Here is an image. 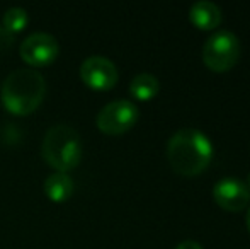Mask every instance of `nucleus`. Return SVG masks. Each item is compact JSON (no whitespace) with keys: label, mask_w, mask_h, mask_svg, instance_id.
<instances>
[{"label":"nucleus","mask_w":250,"mask_h":249,"mask_svg":"<svg viewBox=\"0 0 250 249\" xmlns=\"http://www.w3.org/2000/svg\"><path fill=\"white\" fill-rule=\"evenodd\" d=\"M44 193L50 196L55 202H63L66 200L73 191V181L72 178L66 173H62V171H55L50 176L44 180L43 183Z\"/></svg>","instance_id":"9d476101"},{"label":"nucleus","mask_w":250,"mask_h":249,"mask_svg":"<svg viewBox=\"0 0 250 249\" xmlns=\"http://www.w3.org/2000/svg\"><path fill=\"white\" fill-rule=\"evenodd\" d=\"M80 77L89 87L97 91H107L118 82V68L114 62L102 55H90L80 65Z\"/></svg>","instance_id":"0eeeda50"},{"label":"nucleus","mask_w":250,"mask_h":249,"mask_svg":"<svg viewBox=\"0 0 250 249\" xmlns=\"http://www.w3.org/2000/svg\"><path fill=\"white\" fill-rule=\"evenodd\" d=\"M213 198L220 208L227 212H242L250 202V191L244 181L237 178H223L213 188Z\"/></svg>","instance_id":"6e6552de"},{"label":"nucleus","mask_w":250,"mask_h":249,"mask_svg":"<svg viewBox=\"0 0 250 249\" xmlns=\"http://www.w3.org/2000/svg\"><path fill=\"white\" fill-rule=\"evenodd\" d=\"M29 21V14L24 7H9V9L3 12V27H5L9 33L12 31H21L24 29V26Z\"/></svg>","instance_id":"f8f14e48"},{"label":"nucleus","mask_w":250,"mask_h":249,"mask_svg":"<svg viewBox=\"0 0 250 249\" xmlns=\"http://www.w3.org/2000/svg\"><path fill=\"white\" fill-rule=\"evenodd\" d=\"M140 111L129 99H116L101 108L96 123L107 135H121L131 130L138 121Z\"/></svg>","instance_id":"39448f33"},{"label":"nucleus","mask_w":250,"mask_h":249,"mask_svg":"<svg viewBox=\"0 0 250 249\" xmlns=\"http://www.w3.org/2000/svg\"><path fill=\"white\" fill-rule=\"evenodd\" d=\"M41 156L56 171L73 169L82 159V140L72 125L56 123L48 128L41 143Z\"/></svg>","instance_id":"7ed1b4c3"},{"label":"nucleus","mask_w":250,"mask_h":249,"mask_svg":"<svg viewBox=\"0 0 250 249\" xmlns=\"http://www.w3.org/2000/svg\"><path fill=\"white\" fill-rule=\"evenodd\" d=\"M160 91V82L153 73L143 72L133 77V80L129 82V92L135 99L138 101H150Z\"/></svg>","instance_id":"9b49d317"},{"label":"nucleus","mask_w":250,"mask_h":249,"mask_svg":"<svg viewBox=\"0 0 250 249\" xmlns=\"http://www.w3.org/2000/svg\"><path fill=\"white\" fill-rule=\"evenodd\" d=\"M46 80L36 68H16L2 84V101L10 113L27 114L41 104Z\"/></svg>","instance_id":"f03ea898"},{"label":"nucleus","mask_w":250,"mask_h":249,"mask_svg":"<svg viewBox=\"0 0 250 249\" xmlns=\"http://www.w3.org/2000/svg\"><path fill=\"white\" fill-rule=\"evenodd\" d=\"M175 249H203L201 248L199 243H196V241H182V243H179Z\"/></svg>","instance_id":"ddd939ff"},{"label":"nucleus","mask_w":250,"mask_h":249,"mask_svg":"<svg viewBox=\"0 0 250 249\" xmlns=\"http://www.w3.org/2000/svg\"><path fill=\"white\" fill-rule=\"evenodd\" d=\"M189 19L196 27L203 31H213L221 24V10L216 3L208 2V0H199V2L192 3L191 10H189Z\"/></svg>","instance_id":"1a4fd4ad"},{"label":"nucleus","mask_w":250,"mask_h":249,"mask_svg":"<svg viewBox=\"0 0 250 249\" xmlns=\"http://www.w3.org/2000/svg\"><path fill=\"white\" fill-rule=\"evenodd\" d=\"M19 51L21 57L29 65L41 67L55 60L60 51V45L53 34L46 31H34L22 40Z\"/></svg>","instance_id":"423d86ee"},{"label":"nucleus","mask_w":250,"mask_h":249,"mask_svg":"<svg viewBox=\"0 0 250 249\" xmlns=\"http://www.w3.org/2000/svg\"><path fill=\"white\" fill-rule=\"evenodd\" d=\"M247 188H249V191H250V174H249V178H247Z\"/></svg>","instance_id":"2eb2a0df"},{"label":"nucleus","mask_w":250,"mask_h":249,"mask_svg":"<svg viewBox=\"0 0 250 249\" xmlns=\"http://www.w3.org/2000/svg\"><path fill=\"white\" fill-rule=\"evenodd\" d=\"M238 60H240V41L231 31H216L204 43L203 62L213 72H228L237 65Z\"/></svg>","instance_id":"20e7f679"},{"label":"nucleus","mask_w":250,"mask_h":249,"mask_svg":"<svg viewBox=\"0 0 250 249\" xmlns=\"http://www.w3.org/2000/svg\"><path fill=\"white\" fill-rule=\"evenodd\" d=\"M247 229H249V232H250V208H249V212H247Z\"/></svg>","instance_id":"4468645a"},{"label":"nucleus","mask_w":250,"mask_h":249,"mask_svg":"<svg viewBox=\"0 0 250 249\" xmlns=\"http://www.w3.org/2000/svg\"><path fill=\"white\" fill-rule=\"evenodd\" d=\"M213 143L203 132L182 128L167 142V159L172 171L179 176L194 178L204 173L213 160Z\"/></svg>","instance_id":"f257e3e1"}]
</instances>
